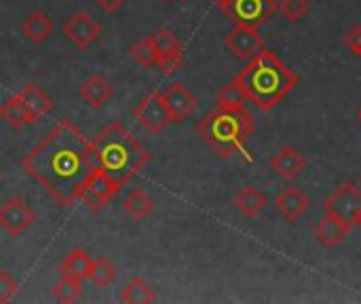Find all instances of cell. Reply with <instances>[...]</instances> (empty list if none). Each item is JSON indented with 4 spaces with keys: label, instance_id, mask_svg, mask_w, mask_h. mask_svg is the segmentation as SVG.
Here are the masks:
<instances>
[{
    "label": "cell",
    "instance_id": "cell-24",
    "mask_svg": "<svg viewBox=\"0 0 361 304\" xmlns=\"http://www.w3.org/2000/svg\"><path fill=\"white\" fill-rule=\"evenodd\" d=\"M0 116H2L13 129H23V127H27V125H34L30 112L25 110V106L19 102L17 95L8 97V99L0 106Z\"/></svg>",
    "mask_w": 361,
    "mask_h": 304
},
{
    "label": "cell",
    "instance_id": "cell-33",
    "mask_svg": "<svg viewBox=\"0 0 361 304\" xmlns=\"http://www.w3.org/2000/svg\"><path fill=\"white\" fill-rule=\"evenodd\" d=\"M209 2H214L218 8H222V11H224V8H226V4H228L231 0H209Z\"/></svg>",
    "mask_w": 361,
    "mask_h": 304
},
{
    "label": "cell",
    "instance_id": "cell-22",
    "mask_svg": "<svg viewBox=\"0 0 361 304\" xmlns=\"http://www.w3.org/2000/svg\"><path fill=\"white\" fill-rule=\"evenodd\" d=\"M123 207H125V212H127L133 220H144V218H148V216L154 212V199H152L146 190L135 188V190H131V193L125 197Z\"/></svg>",
    "mask_w": 361,
    "mask_h": 304
},
{
    "label": "cell",
    "instance_id": "cell-6",
    "mask_svg": "<svg viewBox=\"0 0 361 304\" xmlns=\"http://www.w3.org/2000/svg\"><path fill=\"white\" fill-rule=\"evenodd\" d=\"M123 186L118 182H114L104 169L95 167L89 178L82 182L80 190H78V201L85 203V207L91 212V214H97L102 212V207L121 190Z\"/></svg>",
    "mask_w": 361,
    "mask_h": 304
},
{
    "label": "cell",
    "instance_id": "cell-16",
    "mask_svg": "<svg viewBox=\"0 0 361 304\" xmlns=\"http://www.w3.org/2000/svg\"><path fill=\"white\" fill-rule=\"evenodd\" d=\"M17 97H19V102L25 106V110L30 112V116H32V121L34 123H38L42 116H47L49 112H51V108H53V99L38 87V85H25L21 91H17L15 93Z\"/></svg>",
    "mask_w": 361,
    "mask_h": 304
},
{
    "label": "cell",
    "instance_id": "cell-26",
    "mask_svg": "<svg viewBox=\"0 0 361 304\" xmlns=\"http://www.w3.org/2000/svg\"><path fill=\"white\" fill-rule=\"evenodd\" d=\"M89 279H91L93 286H97V288H108V286L116 279V267H114L106 256L93 258V267H91Z\"/></svg>",
    "mask_w": 361,
    "mask_h": 304
},
{
    "label": "cell",
    "instance_id": "cell-28",
    "mask_svg": "<svg viewBox=\"0 0 361 304\" xmlns=\"http://www.w3.org/2000/svg\"><path fill=\"white\" fill-rule=\"evenodd\" d=\"M129 53H131V59L135 63L144 66V68L157 66V53H154V44H152V38L150 36H146L140 42H135Z\"/></svg>",
    "mask_w": 361,
    "mask_h": 304
},
{
    "label": "cell",
    "instance_id": "cell-3",
    "mask_svg": "<svg viewBox=\"0 0 361 304\" xmlns=\"http://www.w3.org/2000/svg\"><path fill=\"white\" fill-rule=\"evenodd\" d=\"M235 80L243 87L247 99L258 110L269 112L298 85L300 78L273 51L262 49L247 61Z\"/></svg>",
    "mask_w": 361,
    "mask_h": 304
},
{
    "label": "cell",
    "instance_id": "cell-32",
    "mask_svg": "<svg viewBox=\"0 0 361 304\" xmlns=\"http://www.w3.org/2000/svg\"><path fill=\"white\" fill-rule=\"evenodd\" d=\"M99 8H104V11H108V13H112V11H116V8H121L123 4H125V0H93Z\"/></svg>",
    "mask_w": 361,
    "mask_h": 304
},
{
    "label": "cell",
    "instance_id": "cell-35",
    "mask_svg": "<svg viewBox=\"0 0 361 304\" xmlns=\"http://www.w3.org/2000/svg\"><path fill=\"white\" fill-rule=\"evenodd\" d=\"M357 116H360V121H361V108H360V112H357Z\"/></svg>",
    "mask_w": 361,
    "mask_h": 304
},
{
    "label": "cell",
    "instance_id": "cell-7",
    "mask_svg": "<svg viewBox=\"0 0 361 304\" xmlns=\"http://www.w3.org/2000/svg\"><path fill=\"white\" fill-rule=\"evenodd\" d=\"M279 8L275 0H231L224 8V13L237 23V25H252L260 28L271 19V15Z\"/></svg>",
    "mask_w": 361,
    "mask_h": 304
},
{
    "label": "cell",
    "instance_id": "cell-13",
    "mask_svg": "<svg viewBox=\"0 0 361 304\" xmlns=\"http://www.w3.org/2000/svg\"><path fill=\"white\" fill-rule=\"evenodd\" d=\"M161 95H163V102H165V106H167V112H169L171 123L184 121V118L190 116V114L197 110V106H199L197 95H195L190 89H186L182 83H169V85L161 91Z\"/></svg>",
    "mask_w": 361,
    "mask_h": 304
},
{
    "label": "cell",
    "instance_id": "cell-30",
    "mask_svg": "<svg viewBox=\"0 0 361 304\" xmlns=\"http://www.w3.org/2000/svg\"><path fill=\"white\" fill-rule=\"evenodd\" d=\"M19 290V284L4 271H0V304L8 303Z\"/></svg>",
    "mask_w": 361,
    "mask_h": 304
},
{
    "label": "cell",
    "instance_id": "cell-21",
    "mask_svg": "<svg viewBox=\"0 0 361 304\" xmlns=\"http://www.w3.org/2000/svg\"><path fill=\"white\" fill-rule=\"evenodd\" d=\"M21 32L27 36L30 42L42 44V42L51 36V32H53V21L49 19L47 13L34 11V13H30V15L21 21Z\"/></svg>",
    "mask_w": 361,
    "mask_h": 304
},
{
    "label": "cell",
    "instance_id": "cell-27",
    "mask_svg": "<svg viewBox=\"0 0 361 304\" xmlns=\"http://www.w3.org/2000/svg\"><path fill=\"white\" fill-rule=\"evenodd\" d=\"M55 298L63 304L78 303L82 298V281L80 279H74V277H63L55 284V290H53Z\"/></svg>",
    "mask_w": 361,
    "mask_h": 304
},
{
    "label": "cell",
    "instance_id": "cell-4",
    "mask_svg": "<svg viewBox=\"0 0 361 304\" xmlns=\"http://www.w3.org/2000/svg\"><path fill=\"white\" fill-rule=\"evenodd\" d=\"M199 133L205 140V144L214 148L220 157L243 154L245 161L252 163V157L245 150V142L254 135V116L247 108L243 110L216 108L201 121Z\"/></svg>",
    "mask_w": 361,
    "mask_h": 304
},
{
    "label": "cell",
    "instance_id": "cell-15",
    "mask_svg": "<svg viewBox=\"0 0 361 304\" xmlns=\"http://www.w3.org/2000/svg\"><path fill=\"white\" fill-rule=\"evenodd\" d=\"M311 207V199L305 190L296 188V186H288L281 195L275 197V209L288 220V222H296L300 220Z\"/></svg>",
    "mask_w": 361,
    "mask_h": 304
},
{
    "label": "cell",
    "instance_id": "cell-11",
    "mask_svg": "<svg viewBox=\"0 0 361 304\" xmlns=\"http://www.w3.org/2000/svg\"><path fill=\"white\" fill-rule=\"evenodd\" d=\"M224 47L239 59L250 61L264 49V38L258 28L252 25H237L224 36Z\"/></svg>",
    "mask_w": 361,
    "mask_h": 304
},
{
    "label": "cell",
    "instance_id": "cell-14",
    "mask_svg": "<svg viewBox=\"0 0 361 304\" xmlns=\"http://www.w3.org/2000/svg\"><path fill=\"white\" fill-rule=\"evenodd\" d=\"M305 167H307V157L292 146H283L271 157V169L281 180H296L305 171Z\"/></svg>",
    "mask_w": 361,
    "mask_h": 304
},
{
    "label": "cell",
    "instance_id": "cell-29",
    "mask_svg": "<svg viewBox=\"0 0 361 304\" xmlns=\"http://www.w3.org/2000/svg\"><path fill=\"white\" fill-rule=\"evenodd\" d=\"M279 11L290 19V21H300L309 13V2L307 0H281Z\"/></svg>",
    "mask_w": 361,
    "mask_h": 304
},
{
    "label": "cell",
    "instance_id": "cell-9",
    "mask_svg": "<svg viewBox=\"0 0 361 304\" xmlns=\"http://www.w3.org/2000/svg\"><path fill=\"white\" fill-rule=\"evenodd\" d=\"M104 28L85 11L74 13L72 17H68L61 25V34L76 47V49H89L99 36H102Z\"/></svg>",
    "mask_w": 361,
    "mask_h": 304
},
{
    "label": "cell",
    "instance_id": "cell-17",
    "mask_svg": "<svg viewBox=\"0 0 361 304\" xmlns=\"http://www.w3.org/2000/svg\"><path fill=\"white\" fill-rule=\"evenodd\" d=\"M80 97L85 99V104L89 108L97 110V108L106 106L108 99L112 97V87H110V83L102 74H91L80 85Z\"/></svg>",
    "mask_w": 361,
    "mask_h": 304
},
{
    "label": "cell",
    "instance_id": "cell-37",
    "mask_svg": "<svg viewBox=\"0 0 361 304\" xmlns=\"http://www.w3.org/2000/svg\"><path fill=\"white\" fill-rule=\"evenodd\" d=\"M167 2H171V0H167Z\"/></svg>",
    "mask_w": 361,
    "mask_h": 304
},
{
    "label": "cell",
    "instance_id": "cell-25",
    "mask_svg": "<svg viewBox=\"0 0 361 304\" xmlns=\"http://www.w3.org/2000/svg\"><path fill=\"white\" fill-rule=\"evenodd\" d=\"M121 300L127 304L154 303V300H157V292H154V288H152L150 284H146L144 279L135 277V279H131V281L123 288Z\"/></svg>",
    "mask_w": 361,
    "mask_h": 304
},
{
    "label": "cell",
    "instance_id": "cell-2",
    "mask_svg": "<svg viewBox=\"0 0 361 304\" xmlns=\"http://www.w3.org/2000/svg\"><path fill=\"white\" fill-rule=\"evenodd\" d=\"M91 157L95 167L104 169L121 186L135 178L150 161V152L118 121H112L91 140Z\"/></svg>",
    "mask_w": 361,
    "mask_h": 304
},
{
    "label": "cell",
    "instance_id": "cell-19",
    "mask_svg": "<svg viewBox=\"0 0 361 304\" xmlns=\"http://www.w3.org/2000/svg\"><path fill=\"white\" fill-rule=\"evenodd\" d=\"M93 267V258L85 252V250H72L63 256L61 265H59V273L63 277H74V279H89Z\"/></svg>",
    "mask_w": 361,
    "mask_h": 304
},
{
    "label": "cell",
    "instance_id": "cell-38",
    "mask_svg": "<svg viewBox=\"0 0 361 304\" xmlns=\"http://www.w3.org/2000/svg\"><path fill=\"white\" fill-rule=\"evenodd\" d=\"M360 57H361V53H360Z\"/></svg>",
    "mask_w": 361,
    "mask_h": 304
},
{
    "label": "cell",
    "instance_id": "cell-36",
    "mask_svg": "<svg viewBox=\"0 0 361 304\" xmlns=\"http://www.w3.org/2000/svg\"><path fill=\"white\" fill-rule=\"evenodd\" d=\"M0 182H2V176H0Z\"/></svg>",
    "mask_w": 361,
    "mask_h": 304
},
{
    "label": "cell",
    "instance_id": "cell-1",
    "mask_svg": "<svg viewBox=\"0 0 361 304\" xmlns=\"http://www.w3.org/2000/svg\"><path fill=\"white\" fill-rule=\"evenodd\" d=\"M21 167L59 205L72 207L82 182L95 169L91 140L76 123L63 118L21 159Z\"/></svg>",
    "mask_w": 361,
    "mask_h": 304
},
{
    "label": "cell",
    "instance_id": "cell-5",
    "mask_svg": "<svg viewBox=\"0 0 361 304\" xmlns=\"http://www.w3.org/2000/svg\"><path fill=\"white\" fill-rule=\"evenodd\" d=\"M324 209L328 216L341 220L349 231H353L361 216V190L353 182L338 184L326 199Z\"/></svg>",
    "mask_w": 361,
    "mask_h": 304
},
{
    "label": "cell",
    "instance_id": "cell-18",
    "mask_svg": "<svg viewBox=\"0 0 361 304\" xmlns=\"http://www.w3.org/2000/svg\"><path fill=\"white\" fill-rule=\"evenodd\" d=\"M349 233H351V231H349L341 220H336V218H332V216H328V214H326V218L319 220V224L315 226V239L319 241V245L330 248V250L343 245Z\"/></svg>",
    "mask_w": 361,
    "mask_h": 304
},
{
    "label": "cell",
    "instance_id": "cell-31",
    "mask_svg": "<svg viewBox=\"0 0 361 304\" xmlns=\"http://www.w3.org/2000/svg\"><path fill=\"white\" fill-rule=\"evenodd\" d=\"M345 44H347V49L353 53V55H357L360 57L361 53V25H355V28H351L347 34H345Z\"/></svg>",
    "mask_w": 361,
    "mask_h": 304
},
{
    "label": "cell",
    "instance_id": "cell-12",
    "mask_svg": "<svg viewBox=\"0 0 361 304\" xmlns=\"http://www.w3.org/2000/svg\"><path fill=\"white\" fill-rule=\"evenodd\" d=\"M36 222L34 209L19 197H13L0 205V229L11 237L23 235Z\"/></svg>",
    "mask_w": 361,
    "mask_h": 304
},
{
    "label": "cell",
    "instance_id": "cell-8",
    "mask_svg": "<svg viewBox=\"0 0 361 304\" xmlns=\"http://www.w3.org/2000/svg\"><path fill=\"white\" fill-rule=\"evenodd\" d=\"M152 44H154V53H157V68L163 74H171L176 72L182 61H184V47L182 40L169 30V28H161L154 34H150Z\"/></svg>",
    "mask_w": 361,
    "mask_h": 304
},
{
    "label": "cell",
    "instance_id": "cell-34",
    "mask_svg": "<svg viewBox=\"0 0 361 304\" xmlns=\"http://www.w3.org/2000/svg\"><path fill=\"white\" fill-rule=\"evenodd\" d=\"M357 226H361V216H360V220H357Z\"/></svg>",
    "mask_w": 361,
    "mask_h": 304
},
{
    "label": "cell",
    "instance_id": "cell-10",
    "mask_svg": "<svg viewBox=\"0 0 361 304\" xmlns=\"http://www.w3.org/2000/svg\"><path fill=\"white\" fill-rule=\"evenodd\" d=\"M133 116H135V121H140V123H142L150 133H154V135L163 133L165 127L171 123L169 112H167V106H165L163 95H161L159 89L150 91V93L140 102V106L133 110Z\"/></svg>",
    "mask_w": 361,
    "mask_h": 304
},
{
    "label": "cell",
    "instance_id": "cell-23",
    "mask_svg": "<svg viewBox=\"0 0 361 304\" xmlns=\"http://www.w3.org/2000/svg\"><path fill=\"white\" fill-rule=\"evenodd\" d=\"M247 102L250 99L237 80L224 85L216 95V104H218L216 108H222V110H243V108H247Z\"/></svg>",
    "mask_w": 361,
    "mask_h": 304
},
{
    "label": "cell",
    "instance_id": "cell-20",
    "mask_svg": "<svg viewBox=\"0 0 361 304\" xmlns=\"http://www.w3.org/2000/svg\"><path fill=\"white\" fill-rule=\"evenodd\" d=\"M235 209L245 216V218H256L269 203L267 195H262L258 188L254 186H243L237 195H235Z\"/></svg>",
    "mask_w": 361,
    "mask_h": 304
}]
</instances>
